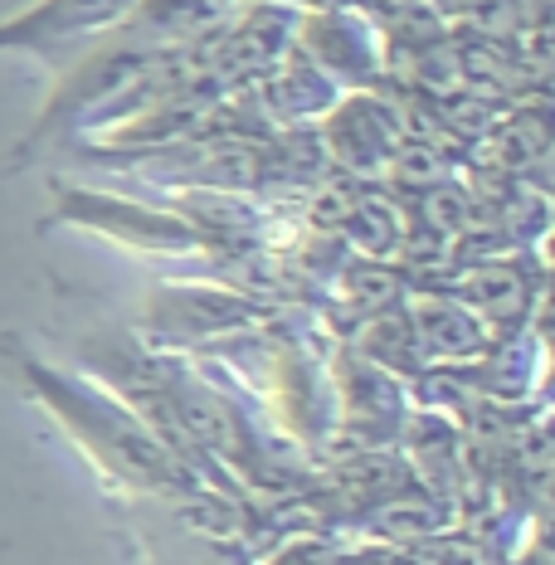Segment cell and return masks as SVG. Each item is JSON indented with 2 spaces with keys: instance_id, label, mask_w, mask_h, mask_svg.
Instances as JSON below:
<instances>
[{
  "instance_id": "6da1fadb",
  "label": "cell",
  "mask_w": 555,
  "mask_h": 565,
  "mask_svg": "<svg viewBox=\"0 0 555 565\" xmlns=\"http://www.w3.org/2000/svg\"><path fill=\"white\" fill-rule=\"evenodd\" d=\"M415 337L434 356H478L488 347V317L463 298H415Z\"/></svg>"
},
{
  "instance_id": "7a4b0ae2",
  "label": "cell",
  "mask_w": 555,
  "mask_h": 565,
  "mask_svg": "<svg viewBox=\"0 0 555 565\" xmlns=\"http://www.w3.org/2000/svg\"><path fill=\"white\" fill-rule=\"evenodd\" d=\"M463 302H472L488 322H512L526 308V274L512 264H482L463 278Z\"/></svg>"
},
{
  "instance_id": "3957f363",
  "label": "cell",
  "mask_w": 555,
  "mask_h": 565,
  "mask_svg": "<svg viewBox=\"0 0 555 565\" xmlns=\"http://www.w3.org/2000/svg\"><path fill=\"white\" fill-rule=\"evenodd\" d=\"M516 458L531 473H555V415L536 419L526 434H516Z\"/></svg>"
},
{
  "instance_id": "277c9868",
  "label": "cell",
  "mask_w": 555,
  "mask_h": 565,
  "mask_svg": "<svg viewBox=\"0 0 555 565\" xmlns=\"http://www.w3.org/2000/svg\"><path fill=\"white\" fill-rule=\"evenodd\" d=\"M399 175H405L409 185H424V191H434V185H444L448 181V161L439 157V151H429V147H409V151H399Z\"/></svg>"
},
{
  "instance_id": "5b68a950",
  "label": "cell",
  "mask_w": 555,
  "mask_h": 565,
  "mask_svg": "<svg viewBox=\"0 0 555 565\" xmlns=\"http://www.w3.org/2000/svg\"><path fill=\"white\" fill-rule=\"evenodd\" d=\"M536 185H541V195H546L551 205H555V151H551L546 161H541V171H536Z\"/></svg>"
}]
</instances>
